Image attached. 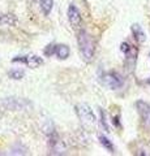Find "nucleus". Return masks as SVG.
<instances>
[{"label":"nucleus","instance_id":"nucleus-3","mask_svg":"<svg viewBox=\"0 0 150 156\" xmlns=\"http://www.w3.org/2000/svg\"><path fill=\"white\" fill-rule=\"evenodd\" d=\"M101 82H102L103 86H106L110 90H119V89H122L124 85L123 78L115 72L103 73V74L101 76Z\"/></svg>","mask_w":150,"mask_h":156},{"label":"nucleus","instance_id":"nucleus-12","mask_svg":"<svg viewBox=\"0 0 150 156\" xmlns=\"http://www.w3.org/2000/svg\"><path fill=\"white\" fill-rule=\"evenodd\" d=\"M132 33H133L134 38H136L138 42H144L145 41V33H144V30L141 29L140 25H133L132 26Z\"/></svg>","mask_w":150,"mask_h":156},{"label":"nucleus","instance_id":"nucleus-11","mask_svg":"<svg viewBox=\"0 0 150 156\" xmlns=\"http://www.w3.org/2000/svg\"><path fill=\"white\" fill-rule=\"evenodd\" d=\"M16 23V17L12 14H0V26H12Z\"/></svg>","mask_w":150,"mask_h":156},{"label":"nucleus","instance_id":"nucleus-2","mask_svg":"<svg viewBox=\"0 0 150 156\" xmlns=\"http://www.w3.org/2000/svg\"><path fill=\"white\" fill-rule=\"evenodd\" d=\"M0 105L9 111H27L31 108V103L27 99L18 96H8L0 101Z\"/></svg>","mask_w":150,"mask_h":156},{"label":"nucleus","instance_id":"nucleus-4","mask_svg":"<svg viewBox=\"0 0 150 156\" xmlns=\"http://www.w3.org/2000/svg\"><path fill=\"white\" fill-rule=\"evenodd\" d=\"M76 113L79 116V119L81 120L82 124H85V125H94L95 124L97 117L88 104H84V103L77 104L76 105Z\"/></svg>","mask_w":150,"mask_h":156},{"label":"nucleus","instance_id":"nucleus-6","mask_svg":"<svg viewBox=\"0 0 150 156\" xmlns=\"http://www.w3.org/2000/svg\"><path fill=\"white\" fill-rule=\"evenodd\" d=\"M13 62H22L29 68H38L43 64V60L42 57L37 56V55H26V56H17L14 57Z\"/></svg>","mask_w":150,"mask_h":156},{"label":"nucleus","instance_id":"nucleus-7","mask_svg":"<svg viewBox=\"0 0 150 156\" xmlns=\"http://www.w3.org/2000/svg\"><path fill=\"white\" fill-rule=\"evenodd\" d=\"M67 16H68V21L71 23V26L73 29H79L81 26L82 18H81V13L79 12V9L76 8L75 4H71L67 11Z\"/></svg>","mask_w":150,"mask_h":156},{"label":"nucleus","instance_id":"nucleus-15","mask_svg":"<svg viewBox=\"0 0 150 156\" xmlns=\"http://www.w3.org/2000/svg\"><path fill=\"white\" fill-rule=\"evenodd\" d=\"M99 115H101V126L106 130L108 131V125H107V121H106V113L103 109H99Z\"/></svg>","mask_w":150,"mask_h":156},{"label":"nucleus","instance_id":"nucleus-8","mask_svg":"<svg viewBox=\"0 0 150 156\" xmlns=\"http://www.w3.org/2000/svg\"><path fill=\"white\" fill-rule=\"evenodd\" d=\"M50 140V152H51V155H63V154H65V151H67V148H65V146H64V143H63V140H60L59 138H57V135H52V136H50L48 138Z\"/></svg>","mask_w":150,"mask_h":156},{"label":"nucleus","instance_id":"nucleus-9","mask_svg":"<svg viewBox=\"0 0 150 156\" xmlns=\"http://www.w3.org/2000/svg\"><path fill=\"white\" fill-rule=\"evenodd\" d=\"M69 47L65 44H54V55L57 56V58H61V60H65V58L69 57Z\"/></svg>","mask_w":150,"mask_h":156},{"label":"nucleus","instance_id":"nucleus-16","mask_svg":"<svg viewBox=\"0 0 150 156\" xmlns=\"http://www.w3.org/2000/svg\"><path fill=\"white\" fill-rule=\"evenodd\" d=\"M120 50H122V52H124L125 55H129V52L132 51V48H130V46L128 44L127 42H124V43H122V46H120Z\"/></svg>","mask_w":150,"mask_h":156},{"label":"nucleus","instance_id":"nucleus-1","mask_svg":"<svg viewBox=\"0 0 150 156\" xmlns=\"http://www.w3.org/2000/svg\"><path fill=\"white\" fill-rule=\"evenodd\" d=\"M77 43H79V48H80V52L82 57H84V60L88 62L93 60L94 52H95V44L89 34L86 31H81L79 34Z\"/></svg>","mask_w":150,"mask_h":156},{"label":"nucleus","instance_id":"nucleus-14","mask_svg":"<svg viewBox=\"0 0 150 156\" xmlns=\"http://www.w3.org/2000/svg\"><path fill=\"white\" fill-rule=\"evenodd\" d=\"M25 76V72L22 69H12L9 72V77L12 78V80H21Z\"/></svg>","mask_w":150,"mask_h":156},{"label":"nucleus","instance_id":"nucleus-10","mask_svg":"<svg viewBox=\"0 0 150 156\" xmlns=\"http://www.w3.org/2000/svg\"><path fill=\"white\" fill-rule=\"evenodd\" d=\"M39 7L45 16H48L54 7V0H39Z\"/></svg>","mask_w":150,"mask_h":156},{"label":"nucleus","instance_id":"nucleus-13","mask_svg":"<svg viewBox=\"0 0 150 156\" xmlns=\"http://www.w3.org/2000/svg\"><path fill=\"white\" fill-rule=\"evenodd\" d=\"M99 142L103 146V147L108 151V152H114V144L112 142L107 138V136H104V135H99Z\"/></svg>","mask_w":150,"mask_h":156},{"label":"nucleus","instance_id":"nucleus-17","mask_svg":"<svg viewBox=\"0 0 150 156\" xmlns=\"http://www.w3.org/2000/svg\"><path fill=\"white\" fill-rule=\"evenodd\" d=\"M148 82H149V83H150V80H149V81H148Z\"/></svg>","mask_w":150,"mask_h":156},{"label":"nucleus","instance_id":"nucleus-5","mask_svg":"<svg viewBox=\"0 0 150 156\" xmlns=\"http://www.w3.org/2000/svg\"><path fill=\"white\" fill-rule=\"evenodd\" d=\"M136 108L138 111L140 117H141L144 128L150 131V104L144 100H138L136 103Z\"/></svg>","mask_w":150,"mask_h":156}]
</instances>
